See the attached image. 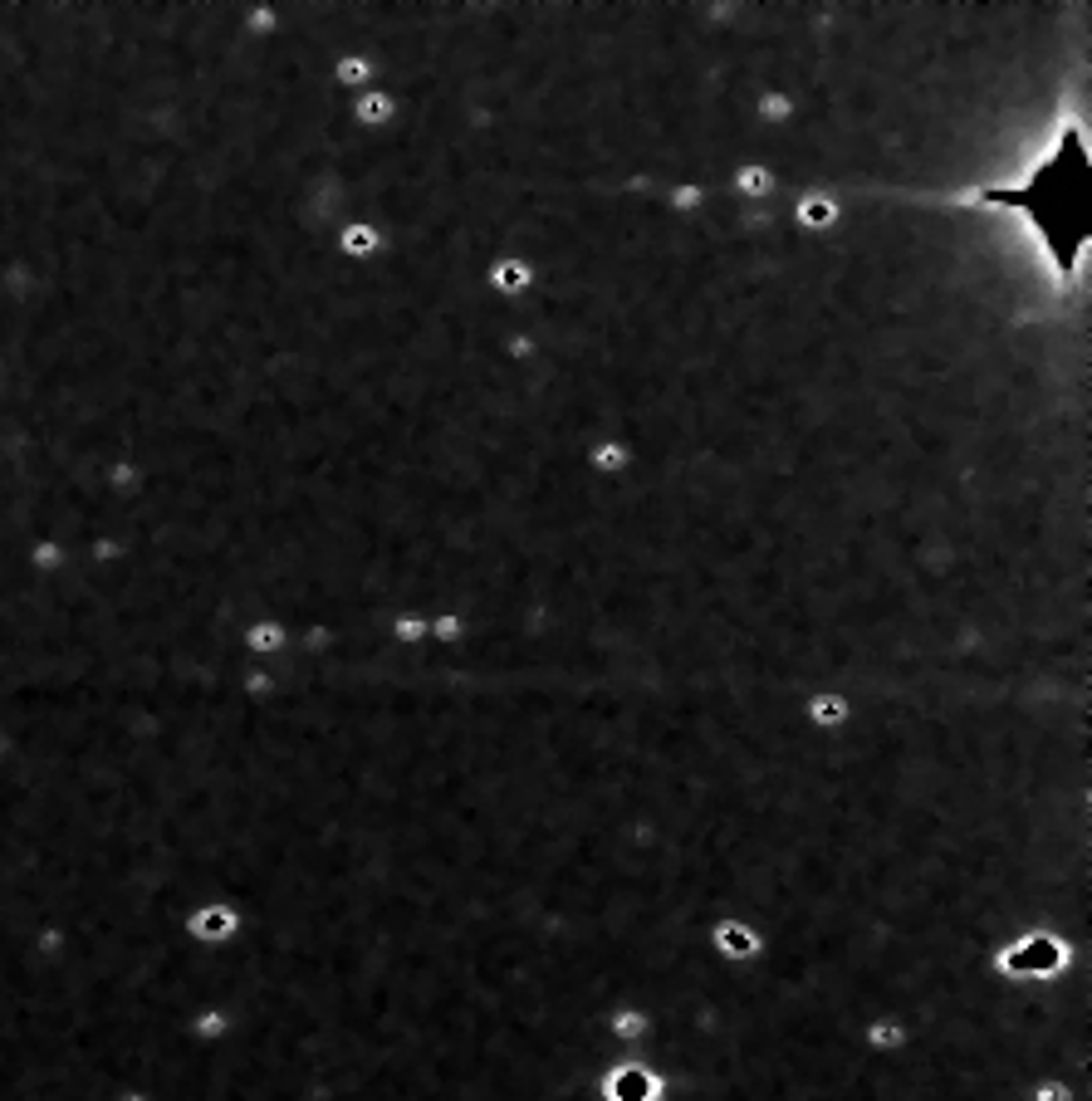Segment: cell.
I'll return each mask as SVG.
<instances>
[{
  "instance_id": "3",
  "label": "cell",
  "mask_w": 1092,
  "mask_h": 1101,
  "mask_svg": "<svg viewBox=\"0 0 1092 1101\" xmlns=\"http://www.w3.org/2000/svg\"><path fill=\"white\" fill-rule=\"evenodd\" d=\"M735 187L745 191V196H764V191L774 187V177H770V167H760V162H745V172L735 177Z\"/></svg>"
},
{
  "instance_id": "2",
  "label": "cell",
  "mask_w": 1092,
  "mask_h": 1101,
  "mask_svg": "<svg viewBox=\"0 0 1092 1101\" xmlns=\"http://www.w3.org/2000/svg\"><path fill=\"white\" fill-rule=\"evenodd\" d=\"M799 215H803V225H809V231H823V225L838 221V201L833 196H809Z\"/></svg>"
},
{
  "instance_id": "5",
  "label": "cell",
  "mask_w": 1092,
  "mask_h": 1101,
  "mask_svg": "<svg viewBox=\"0 0 1092 1101\" xmlns=\"http://www.w3.org/2000/svg\"><path fill=\"white\" fill-rule=\"evenodd\" d=\"M813 715H819V720H843V705H838V700H819V705H813Z\"/></svg>"
},
{
  "instance_id": "4",
  "label": "cell",
  "mask_w": 1092,
  "mask_h": 1101,
  "mask_svg": "<svg viewBox=\"0 0 1092 1101\" xmlns=\"http://www.w3.org/2000/svg\"><path fill=\"white\" fill-rule=\"evenodd\" d=\"M343 245H348V250H358V255H368V250H378V235L368 231V225H358V231H348V235H343Z\"/></svg>"
},
{
  "instance_id": "1",
  "label": "cell",
  "mask_w": 1092,
  "mask_h": 1101,
  "mask_svg": "<svg viewBox=\"0 0 1092 1101\" xmlns=\"http://www.w3.org/2000/svg\"><path fill=\"white\" fill-rule=\"evenodd\" d=\"M490 280H495L500 294H520V289H530V264L524 260H500L495 270H490Z\"/></svg>"
}]
</instances>
